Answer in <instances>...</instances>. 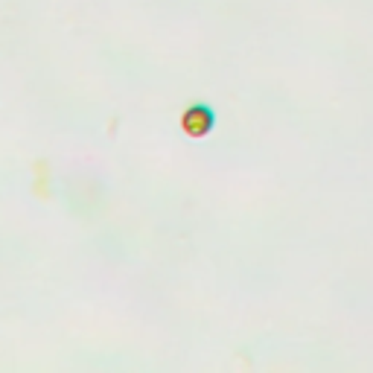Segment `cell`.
Segmentation results:
<instances>
[{
	"label": "cell",
	"instance_id": "1",
	"mask_svg": "<svg viewBox=\"0 0 373 373\" xmlns=\"http://www.w3.org/2000/svg\"><path fill=\"white\" fill-rule=\"evenodd\" d=\"M213 126H216V117H213V111L207 105H192V108H187L184 117H181V129H184L187 137H192V140L207 137L213 131Z\"/></svg>",
	"mask_w": 373,
	"mask_h": 373
}]
</instances>
